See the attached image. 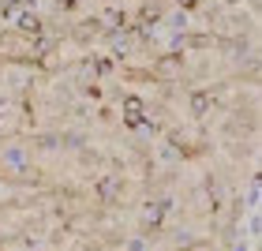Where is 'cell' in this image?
Instances as JSON below:
<instances>
[{"label": "cell", "mask_w": 262, "mask_h": 251, "mask_svg": "<svg viewBox=\"0 0 262 251\" xmlns=\"http://www.w3.org/2000/svg\"><path fill=\"white\" fill-rule=\"evenodd\" d=\"M124 109H127V124H139V120H142V105H139L135 98H127Z\"/></svg>", "instance_id": "1"}, {"label": "cell", "mask_w": 262, "mask_h": 251, "mask_svg": "<svg viewBox=\"0 0 262 251\" xmlns=\"http://www.w3.org/2000/svg\"><path fill=\"white\" fill-rule=\"evenodd\" d=\"M19 30H27V34H38V30H41V23L34 19V15H19Z\"/></svg>", "instance_id": "2"}, {"label": "cell", "mask_w": 262, "mask_h": 251, "mask_svg": "<svg viewBox=\"0 0 262 251\" xmlns=\"http://www.w3.org/2000/svg\"><path fill=\"white\" fill-rule=\"evenodd\" d=\"M191 109H195V113H206V109H210V98H206V94H195V98H191Z\"/></svg>", "instance_id": "3"}, {"label": "cell", "mask_w": 262, "mask_h": 251, "mask_svg": "<svg viewBox=\"0 0 262 251\" xmlns=\"http://www.w3.org/2000/svg\"><path fill=\"white\" fill-rule=\"evenodd\" d=\"M161 214H165V202H150V210H146V221H161Z\"/></svg>", "instance_id": "4"}, {"label": "cell", "mask_w": 262, "mask_h": 251, "mask_svg": "<svg viewBox=\"0 0 262 251\" xmlns=\"http://www.w3.org/2000/svg\"><path fill=\"white\" fill-rule=\"evenodd\" d=\"M0 15H4V8H0Z\"/></svg>", "instance_id": "5"}]
</instances>
